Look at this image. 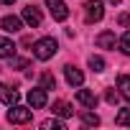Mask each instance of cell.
Listing matches in <instances>:
<instances>
[{
  "label": "cell",
  "mask_w": 130,
  "mask_h": 130,
  "mask_svg": "<svg viewBox=\"0 0 130 130\" xmlns=\"http://www.w3.org/2000/svg\"><path fill=\"white\" fill-rule=\"evenodd\" d=\"M82 122H84L87 127H97V125H100V117H97L94 112H89V107H87V110L82 112Z\"/></svg>",
  "instance_id": "9a60e30c"
},
{
  "label": "cell",
  "mask_w": 130,
  "mask_h": 130,
  "mask_svg": "<svg viewBox=\"0 0 130 130\" xmlns=\"http://www.w3.org/2000/svg\"><path fill=\"white\" fill-rule=\"evenodd\" d=\"M0 28H3L5 33H18V31L23 28V18H18V15H5L3 21H0Z\"/></svg>",
  "instance_id": "ba28073f"
},
{
  "label": "cell",
  "mask_w": 130,
  "mask_h": 130,
  "mask_svg": "<svg viewBox=\"0 0 130 130\" xmlns=\"http://www.w3.org/2000/svg\"><path fill=\"white\" fill-rule=\"evenodd\" d=\"M117 23H120V26H127V23H130V15H127V13H120V15H117Z\"/></svg>",
  "instance_id": "7402d4cb"
},
{
  "label": "cell",
  "mask_w": 130,
  "mask_h": 130,
  "mask_svg": "<svg viewBox=\"0 0 130 130\" xmlns=\"http://www.w3.org/2000/svg\"><path fill=\"white\" fill-rule=\"evenodd\" d=\"M15 43L10 41V38H5V36H0V59H10V56H15Z\"/></svg>",
  "instance_id": "4fadbf2b"
},
{
  "label": "cell",
  "mask_w": 130,
  "mask_h": 130,
  "mask_svg": "<svg viewBox=\"0 0 130 130\" xmlns=\"http://www.w3.org/2000/svg\"><path fill=\"white\" fill-rule=\"evenodd\" d=\"M89 69L97 72V74L105 72V59H102V56H89Z\"/></svg>",
  "instance_id": "e0dca14e"
},
{
  "label": "cell",
  "mask_w": 130,
  "mask_h": 130,
  "mask_svg": "<svg viewBox=\"0 0 130 130\" xmlns=\"http://www.w3.org/2000/svg\"><path fill=\"white\" fill-rule=\"evenodd\" d=\"M41 87H43V89H56V79H54V74L43 72V74H41Z\"/></svg>",
  "instance_id": "ac0fdd59"
},
{
  "label": "cell",
  "mask_w": 130,
  "mask_h": 130,
  "mask_svg": "<svg viewBox=\"0 0 130 130\" xmlns=\"http://www.w3.org/2000/svg\"><path fill=\"white\" fill-rule=\"evenodd\" d=\"M51 112H54L56 117H61V120H67V117H72V115H74V107H72L69 102H64V100H56Z\"/></svg>",
  "instance_id": "30bf717a"
},
{
  "label": "cell",
  "mask_w": 130,
  "mask_h": 130,
  "mask_svg": "<svg viewBox=\"0 0 130 130\" xmlns=\"http://www.w3.org/2000/svg\"><path fill=\"white\" fill-rule=\"evenodd\" d=\"M46 8H48L54 21H67L69 18V8H67L64 0H46Z\"/></svg>",
  "instance_id": "277c9868"
},
{
  "label": "cell",
  "mask_w": 130,
  "mask_h": 130,
  "mask_svg": "<svg viewBox=\"0 0 130 130\" xmlns=\"http://www.w3.org/2000/svg\"><path fill=\"white\" fill-rule=\"evenodd\" d=\"M77 102L84 105V107H89V110L97 107V97H94V92H89V89H79V92H77Z\"/></svg>",
  "instance_id": "8fae6325"
},
{
  "label": "cell",
  "mask_w": 130,
  "mask_h": 130,
  "mask_svg": "<svg viewBox=\"0 0 130 130\" xmlns=\"http://www.w3.org/2000/svg\"><path fill=\"white\" fill-rule=\"evenodd\" d=\"M0 3H5V5H13V3H15V0H0Z\"/></svg>",
  "instance_id": "cb8c5ba5"
},
{
  "label": "cell",
  "mask_w": 130,
  "mask_h": 130,
  "mask_svg": "<svg viewBox=\"0 0 130 130\" xmlns=\"http://www.w3.org/2000/svg\"><path fill=\"white\" fill-rule=\"evenodd\" d=\"M84 15H87V23L102 21V15H105V3H102V0H87V3H84Z\"/></svg>",
  "instance_id": "3957f363"
},
{
  "label": "cell",
  "mask_w": 130,
  "mask_h": 130,
  "mask_svg": "<svg viewBox=\"0 0 130 130\" xmlns=\"http://www.w3.org/2000/svg\"><path fill=\"white\" fill-rule=\"evenodd\" d=\"M28 67V59H15L10 56V69H26Z\"/></svg>",
  "instance_id": "44dd1931"
},
{
  "label": "cell",
  "mask_w": 130,
  "mask_h": 130,
  "mask_svg": "<svg viewBox=\"0 0 130 130\" xmlns=\"http://www.w3.org/2000/svg\"><path fill=\"white\" fill-rule=\"evenodd\" d=\"M115 122H117V125H130V107L120 110V112H117V117H115Z\"/></svg>",
  "instance_id": "ffe728a7"
},
{
  "label": "cell",
  "mask_w": 130,
  "mask_h": 130,
  "mask_svg": "<svg viewBox=\"0 0 130 130\" xmlns=\"http://www.w3.org/2000/svg\"><path fill=\"white\" fill-rule=\"evenodd\" d=\"M41 127H43V130H51V127H54V130H64V122H61V120H56V115H54L51 120H43V122H41Z\"/></svg>",
  "instance_id": "d6986e66"
},
{
  "label": "cell",
  "mask_w": 130,
  "mask_h": 130,
  "mask_svg": "<svg viewBox=\"0 0 130 130\" xmlns=\"http://www.w3.org/2000/svg\"><path fill=\"white\" fill-rule=\"evenodd\" d=\"M117 46H120V51H122L125 56H130V31H125V33L120 36V41H117Z\"/></svg>",
  "instance_id": "2e32d148"
},
{
  "label": "cell",
  "mask_w": 130,
  "mask_h": 130,
  "mask_svg": "<svg viewBox=\"0 0 130 130\" xmlns=\"http://www.w3.org/2000/svg\"><path fill=\"white\" fill-rule=\"evenodd\" d=\"M64 77H67V82H69L72 87H82V84H84V74H82L77 67H72V64L64 67Z\"/></svg>",
  "instance_id": "52a82bcc"
},
{
  "label": "cell",
  "mask_w": 130,
  "mask_h": 130,
  "mask_svg": "<svg viewBox=\"0 0 130 130\" xmlns=\"http://www.w3.org/2000/svg\"><path fill=\"white\" fill-rule=\"evenodd\" d=\"M117 89H120V94L130 102V77H127V74H120V77H117Z\"/></svg>",
  "instance_id": "5bb4252c"
},
{
  "label": "cell",
  "mask_w": 130,
  "mask_h": 130,
  "mask_svg": "<svg viewBox=\"0 0 130 130\" xmlns=\"http://www.w3.org/2000/svg\"><path fill=\"white\" fill-rule=\"evenodd\" d=\"M56 51H59V43H56V38H51V36H43V38H38V41L33 43V56H36L38 61H48Z\"/></svg>",
  "instance_id": "6da1fadb"
},
{
  "label": "cell",
  "mask_w": 130,
  "mask_h": 130,
  "mask_svg": "<svg viewBox=\"0 0 130 130\" xmlns=\"http://www.w3.org/2000/svg\"><path fill=\"white\" fill-rule=\"evenodd\" d=\"M105 97H107V102H117V94H115V92H112V89H110V92H107V94H105Z\"/></svg>",
  "instance_id": "603a6c76"
},
{
  "label": "cell",
  "mask_w": 130,
  "mask_h": 130,
  "mask_svg": "<svg viewBox=\"0 0 130 130\" xmlns=\"http://www.w3.org/2000/svg\"><path fill=\"white\" fill-rule=\"evenodd\" d=\"M21 18H23V23H26V26H31V28H38V26H41V21H43V15H41V10H38L36 5H26V8H23V13H21Z\"/></svg>",
  "instance_id": "5b68a950"
},
{
  "label": "cell",
  "mask_w": 130,
  "mask_h": 130,
  "mask_svg": "<svg viewBox=\"0 0 130 130\" xmlns=\"http://www.w3.org/2000/svg\"><path fill=\"white\" fill-rule=\"evenodd\" d=\"M46 102H48V97H46V89H43V87H36V89L28 92V105H31L33 110L46 107Z\"/></svg>",
  "instance_id": "8992f818"
},
{
  "label": "cell",
  "mask_w": 130,
  "mask_h": 130,
  "mask_svg": "<svg viewBox=\"0 0 130 130\" xmlns=\"http://www.w3.org/2000/svg\"><path fill=\"white\" fill-rule=\"evenodd\" d=\"M18 100H21V94H18L13 87L0 84V102H5L8 107H13V105H18Z\"/></svg>",
  "instance_id": "9c48e42d"
},
{
  "label": "cell",
  "mask_w": 130,
  "mask_h": 130,
  "mask_svg": "<svg viewBox=\"0 0 130 130\" xmlns=\"http://www.w3.org/2000/svg\"><path fill=\"white\" fill-rule=\"evenodd\" d=\"M31 117H33V107L13 105L8 110V122H13V125H26V122H31Z\"/></svg>",
  "instance_id": "7a4b0ae2"
},
{
  "label": "cell",
  "mask_w": 130,
  "mask_h": 130,
  "mask_svg": "<svg viewBox=\"0 0 130 130\" xmlns=\"http://www.w3.org/2000/svg\"><path fill=\"white\" fill-rule=\"evenodd\" d=\"M117 41H120V38H115L112 31H102V33L97 36V46H100V48H115Z\"/></svg>",
  "instance_id": "7c38bea8"
},
{
  "label": "cell",
  "mask_w": 130,
  "mask_h": 130,
  "mask_svg": "<svg viewBox=\"0 0 130 130\" xmlns=\"http://www.w3.org/2000/svg\"><path fill=\"white\" fill-rule=\"evenodd\" d=\"M107 3H112V5H117V3H120V0H107Z\"/></svg>",
  "instance_id": "d4e9b609"
}]
</instances>
